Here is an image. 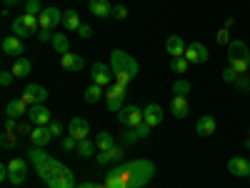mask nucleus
Instances as JSON below:
<instances>
[{"label":"nucleus","mask_w":250,"mask_h":188,"mask_svg":"<svg viewBox=\"0 0 250 188\" xmlns=\"http://www.w3.org/2000/svg\"><path fill=\"white\" fill-rule=\"evenodd\" d=\"M123 158V148H120V145H115V148H110V151H103L95 161L103 165V163H110V161H120Z\"/></svg>","instance_id":"obj_29"},{"label":"nucleus","mask_w":250,"mask_h":188,"mask_svg":"<svg viewBox=\"0 0 250 188\" xmlns=\"http://www.w3.org/2000/svg\"><path fill=\"white\" fill-rule=\"evenodd\" d=\"M28 118L33 125H50L53 123V113L45 108V103H38V106H30Z\"/></svg>","instance_id":"obj_12"},{"label":"nucleus","mask_w":250,"mask_h":188,"mask_svg":"<svg viewBox=\"0 0 250 188\" xmlns=\"http://www.w3.org/2000/svg\"><path fill=\"white\" fill-rule=\"evenodd\" d=\"M235 88H238V91H243V93H250V75H248V73H245V75H238Z\"/></svg>","instance_id":"obj_36"},{"label":"nucleus","mask_w":250,"mask_h":188,"mask_svg":"<svg viewBox=\"0 0 250 188\" xmlns=\"http://www.w3.org/2000/svg\"><path fill=\"white\" fill-rule=\"evenodd\" d=\"M215 43L228 48V43H230V33H228V28H223V30H218V33H215Z\"/></svg>","instance_id":"obj_37"},{"label":"nucleus","mask_w":250,"mask_h":188,"mask_svg":"<svg viewBox=\"0 0 250 188\" xmlns=\"http://www.w3.org/2000/svg\"><path fill=\"white\" fill-rule=\"evenodd\" d=\"M170 111L175 118H188L190 113V103H188L185 95H173V103H170Z\"/></svg>","instance_id":"obj_23"},{"label":"nucleus","mask_w":250,"mask_h":188,"mask_svg":"<svg viewBox=\"0 0 250 188\" xmlns=\"http://www.w3.org/2000/svg\"><path fill=\"white\" fill-rule=\"evenodd\" d=\"M125 91H128V88L118 86V83H113V86L105 91V103H108L110 113H118V111L125 108Z\"/></svg>","instance_id":"obj_6"},{"label":"nucleus","mask_w":250,"mask_h":188,"mask_svg":"<svg viewBox=\"0 0 250 188\" xmlns=\"http://www.w3.org/2000/svg\"><path fill=\"white\" fill-rule=\"evenodd\" d=\"M248 138H250V128H248Z\"/></svg>","instance_id":"obj_51"},{"label":"nucleus","mask_w":250,"mask_h":188,"mask_svg":"<svg viewBox=\"0 0 250 188\" xmlns=\"http://www.w3.org/2000/svg\"><path fill=\"white\" fill-rule=\"evenodd\" d=\"M68 131H70V136H73L75 141H85V138L90 136V123H88L85 118L75 116V118L70 120V125H68Z\"/></svg>","instance_id":"obj_14"},{"label":"nucleus","mask_w":250,"mask_h":188,"mask_svg":"<svg viewBox=\"0 0 250 188\" xmlns=\"http://www.w3.org/2000/svg\"><path fill=\"white\" fill-rule=\"evenodd\" d=\"M115 116H118V120H120L123 125H128V128H135V125L145 123L143 108H138V106H125V108H123V111H118Z\"/></svg>","instance_id":"obj_9"},{"label":"nucleus","mask_w":250,"mask_h":188,"mask_svg":"<svg viewBox=\"0 0 250 188\" xmlns=\"http://www.w3.org/2000/svg\"><path fill=\"white\" fill-rule=\"evenodd\" d=\"M113 18L115 20H125V18H128V8H125V5H113Z\"/></svg>","instance_id":"obj_39"},{"label":"nucleus","mask_w":250,"mask_h":188,"mask_svg":"<svg viewBox=\"0 0 250 188\" xmlns=\"http://www.w3.org/2000/svg\"><path fill=\"white\" fill-rule=\"evenodd\" d=\"M95 145H98L100 153H103V151H110V148H115V138H113L108 131H100V133L95 136Z\"/></svg>","instance_id":"obj_27"},{"label":"nucleus","mask_w":250,"mask_h":188,"mask_svg":"<svg viewBox=\"0 0 250 188\" xmlns=\"http://www.w3.org/2000/svg\"><path fill=\"white\" fill-rule=\"evenodd\" d=\"M60 145H62V151H73V148H78V141L73 136H65L60 141Z\"/></svg>","instance_id":"obj_38"},{"label":"nucleus","mask_w":250,"mask_h":188,"mask_svg":"<svg viewBox=\"0 0 250 188\" xmlns=\"http://www.w3.org/2000/svg\"><path fill=\"white\" fill-rule=\"evenodd\" d=\"M53 30H45V28H40L38 30V40H40V43H50V40H53Z\"/></svg>","instance_id":"obj_42"},{"label":"nucleus","mask_w":250,"mask_h":188,"mask_svg":"<svg viewBox=\"0 0 250 188\" xmlns=\"http://www.w3.org/2000/svg\"><path fill=\"white\" fill-rule=\"evenodd\" d=\"M28 111H30V106L23 100V98H15V100H10L8 106H5V113H8V118H20V116H28Z\"/></svg>","instance_id":"obj_22"},{"label":"nucleus","mask_w":250,"mask_h":188,"mask_svg":"<svg viewBox=\"0 0 250 188\" xmlns=\"http://www.w3.org/2000/svg\"><path fill=\"white\" fill-rule=\"evenodd\" d=\"M28 138H30V145H38V148H45V145L53 141L48 125H33V131H30Z\"/></svg>","instance_id":"obj_16"},{"label":"nucleus","mask_w":250,"mask_h":188,"mask_svg":"<svg viewBox=\"0 0 250 188\" xmlns=\"http://www.w3.org/2000/svg\"><path fill=\"white\" fill-rule=\"evenodd\" d=\"M138 141V133H135V128H128L123 133V143H135Z\"/></svg>","instance_id":"obj_45"},{"label":"nucleus","mask_w":250,"mask_h":188,"mask_svg":"<svg viewBox=\"0 0 250 188\" xmlns=\"http://www.w3.org/2000/svg\"><path fill=\"white\" fill-rule=\"evenodd\" d=\"M188 68H190V63H188L185 58H170V70L178 73V75H185Z\"/></svg>","instance_id":"obj_33"},{"label":"nucleus","mask_w":250,"mask_h":188,"mask_svg":"<svg viewBox=\"0 0 250 188\" xmlns=\"http://www.w3.org/2000/svg\"><path fill=\"white\" fill-rule=\"evenodd\" d=\"M13 80H15L13 70H3V73H0V86H10Z\"/></svg>","instance_id":"obj_43"},{"label":"nucleus","mask_w":250,"mask_h":188,"mask_svg":"<svg viewBox=\"0 0 250 188\" xmlns=\"http://www.w3.org/2000/svg\"><path fill=\"white\" fill-rule=\"evenodd\" d=\"M155 176V163L148 158H135L130 163H123L118 168L108 171L105 186L108 188H145Z\"/></svg>","instance_id":"obj_2"},{"label":"nucleus","mask_w":250,"mask_h":188,"mask_svg":"<svg viewBox=\"0 0 250 188\" xmlns=\"http://www.w3.org/2000/svg\"><path fill=\"white\" fill-rule=\"evenodd\" d=\"M62 25H65V30H70V33H78V28L83 25L78 10H65V15H62Z\"/></svg>","instance_id":"obj_26"},{"label":"nucleus","mask_w":250,"mask_h":188,"mask_svg":"<svg viewBox=\"0 0 250 188\" xmlns=\"http://www.w3.org/2000/svg\"><path fill=\"white\" fill-rule=\"evenodd\" d=\"M228 171L238 178H248L250 181V158H243V156H233L228 161Z\"/></svg>","instance_id":"obj_13"},{"label":"nucleus","mask_w":250,"mask_h":188,"mask_svg":"<svg viewBox=\"0 0 250 188\" xmlns=\"http://www.w3.org/2000/svg\"><path fill=\"white\" fill-rule=\"evenodd\" d=\"M0 145H3V148H15V145H18L15 131H5L3 136H0Z\"/></svg>","instance_id":"obj_34"},{"label":"nucleus","mask_w":250,"mask_h":188,"mask_svg":"<svg viewBox=\"0 0 250 188\" xmlns=\"http://www.w3.org/2000/svg\"><path fill=\"white\" fill-rule=\"evenodd\" d=\"M110 68H113L115 75H128V78H135L138 70H140L138 60L133 55H128L125 50H120V48H115L110 53Z\"/></svg>","instance_id":"obj_4"},{"label":"nucleus","mask_w":250,"mask_h":188,"mask_svg":"<svg viewBox=\"0 0 250 188\" xmlns=\"http://www.w3.org/2000/svg\"><path fill=\"white\" fill-rule=\"evenodd\" d=\"M248 75H250V70H248Z\"/></svg>","instance_id":"obj_52"},{"label":"nucleus","mask_w":250,"mask_h":188,"mask_svg":"<svg viewBox=\"0 0 250 188\" xmlns=\"http://www.w3.org/2000/svg\"><path fill=\"white\" fill-rule=\"evenodd\" d=\"M50 46L55 48L58 55H65V53H70V38H68V35H62V33H55L53 40H50Z\"/></svg>","instance_id":"obj_25"},{"label":"nucleus","mask_w":250,"mask_h":188,"mask_svg":"<svg viewBox=\"0 0 250 188\" xmlns=\"http://www.w3.org/2000/svg\"><path fill=\"white\" fill-rule=\"evenodd\" d=\"M228 63L238 75H245L250 70V48L243 40H230L228 43Z\"/></svg>","instance_id":"obj_3"},{"label":"nucleus","mask_w":250,"mask_h":188,"mask_svg":"<svg viewBox=\"0 0 250 188\" xmlns=\"http://www.w3.org/2000/svg\"><path fill=\"white\" fill-rule=\"evenodd\" d=\"M75 151H78V156L88 158V156H93V153L98 151V145H95L93 141H88V138H85V141H78V148H75Z\"/></svg>","instance_id":"obj_32"},{"label":"nucleus","mask_w":250,"mask_h":188,"mask_svg":"<svg viewBox=\"0 0 250 188\" xmlns=\"http://www.w3.org/2000/svg\"><path fill=\"white\" fill-rule=\"evenodd\" d=\"M8 173H10V183L13 186H23L25 178H28V163L25 158H10L8 161Z\"/></svg>","instance_id":"obj_7"},{"label":"nucleus","mask_w":250,"mask_h":188,"mask_svg":"<svg viewBox=\"0 0 250 188\" xmlns=\"http://www.w3.org/2000/svg\"><path fill=\"white\" fill-rule=\"evenodd\" d=\"M220 75H223V80H225V83H235V80H238V73H235L230 66H228V68H225Z\"/></svg>","instance_id":"obj_41"},{"label":"nucleus","mask_w":250,"mask_h":188,"mask_svg":"<svg viewBox=\"0 0 250 188\" xmlns=\"http://www.w3.org/2000/svg\"><path fill=\"white\" fill-rule=\"evenodd\" d=\"M143 116H145V123H148L150 128L160 125V123H163V118H165V113H163V108L158 106V103H148V106L143 108Z\"/></svg>","instance_id":"obj_18"},{"label":"nucleus","mask_w":250,"mask_h":188,"mask_svg":"<svg viewBox=\"0 0 250 188\" xmlns=\"http://www.w3.org/2000/svg\"><path fill=\"white\" fill-rule=\"evenodd\" d=\"M48 131H50V136H55V138H58V136L62 133V125H60L58 120H53V123L48 125Z\"/></svg>","instance_id":"obj_46"},{"label":"nucleus","mask_w":250,"mask_h":188,"mask_svg":"<svg viewBox=\"0 0 250 188\" xmlns=\"http://www.w3.org/2000/svg\"><path fill=\"white\" fill-rule=\"evenodd\" d=\"M60 66L70 70V73H80L83 68H85V60H83V55L78 53H65V55H60Z\"/></svg>","instance_id":"obj_17"},{"label":"nucleus","mask_w":250,"mask_h":188,"mask_svg":"<svg viewBox=\"0 0 250 188\" xmlns=\"http://www.w3.org/2000/svg\"><path fill=\"white\" fill-rule=\"evenodd\" d=\"M185 48H188V43L180 35H170L168 40H165V50H168V55H173V58H183Z\"/></svg>","instance_id":"obj_21"},{"label":"nucleus","mask_w":250,"mask_h":188,"mask_svg":"<svg viewBox=\"0 0 250 188\" xmlns=\"http://www.w3.org/2000/svg\"><path fill=\"white\" fill-rule=\"evenodd\" d=\"M190 66H205L208 60H210V53H208V48L203 43H198V40H193V43H188L185 48V55H183Z\"/></svg>","instance_id":"obj_5"},{"label":"nucleus","mask_w":250,"mask_h":188,"mask_svg":"<svg viewBox=\"0 0 250 188\" xmlns=\"http://www.w3.org/2000/svg\"><path fill=\"white\" fill-rule=\"evenodd\" d=\"M13 35H18V38H30V35H33L30 28L23 23V15H18V18L13 20Z\"/></svg>","instance_id":"obj_31"},{"label":"nucleus","mask_w":250,"mask_h":188,"mask_svg":"<svg viewBox=\"0 0 250 188\" xmlns=\"http://www.w3.org/2000/svg\"><path fill=\"white\" fill-rule=\"evenodd\" d=\"M75 188H108L105 183H103V186H95V183H80V186H75Z\"/></svg>","instance_id":"obj_49"},{"label":"nucleus","mask_w":250,"mask_h":188,"mask_svg":"<svg viewBox=\"0 0 250 188\" xmlns=\"http://www.w3.org/2000/svg\"><path fill=\"white\" fill-rule=\"evenodd\" d=\"M25 13H28V15H40V13H43L40 0H25Z\"/></svg>","instance_id":"obj_35"},{"label":"nucleus","mask_w":250,"mask_h":188,"mask_svg":"<svg viewBox=\"0 0 250 188\" xmlns=\"http://www.w3.org/2000/svg\"><path fill=\"white\" fill-rule=\"evenodd\" d=\"M5 131H18V120L15 118H8L5 120Z\"/></svg>","instance_id":"obj_48"},{"label":"nucleus","mask_w":250,"mask_h":188,"mask_svg":"<svg viewBox=\"0 0 250 188\" xmlns=\"http://www.w3.org/2000/svg\"><path fill=\"white\" fill-rule=\"evenodd\" d=\"M195 131H198V136H215V131H218L215 116H200L195 123Z\"/></svg>","instance_id":"obj_20"},{"label":"nucleus","mask_w":250,"mask_h":188,"mask_svg":"<svg viewBox=\"0 0 250 188\" xmlns=\"http://www.w3.org/2000/svg\"><path fill=\"white\" fill-rule=\"evenodd\" d=\"M28 156H30V163L35 165L38 176L45 181L48 188H75V176L65 163H60L58 158H53L38 145H30Z\"/></svg>","instance_id":"obj_1"},{"label":"nucleus","mask_w":250,"mask_h":188,"mask_svg":"<svg viewBox=\"0 0 250 188\" xmlns=\"http://www.w3.org/2000/svg\"><path fill=\"white\" fill-rule=\"evenodd\" d=\"M15 3H20V0H3V5H5V8H10V5H15Z\"/></svg>","instance_id":"obj_50"},{"label":"nucleus","mask_w":250,"mask_h":188,"mask_svg":"<svg viewBox=\"0 0 250 188\" xmlns=\"http://www.w3.org/2000/svg\"><path fill=\"white\" fill-rule=\"evenodd\" d=\"M30 131H33L30 123H18V133H28L30 136Z\"/></svg>","instance_id":"obj_47"},{"label":"nucleus","mask_w":250,"mask_h":188,"mask_svg":"<svg viewBox=\"0 0 250 188\" xmlns=\"http://www.w3.org/2000/svg\"><path fill=\"white\" fill-rule=\"evenodd\" d=\"M83 98H85V103H98L100 98H105V91H103V86H98V83H93V86L85 88V93H83Z\"/></svg>","instance_id":"obj_28"},{"label":"nucleus","mask_w":250,"mask_h":188,"mask_svg":"<svg viewBox=\"0 0 250 188\" xmlns=\"http://www.w3.org/2000/svg\"><path fill=\"white\" fill-rule=\"evenodd\" d=\"M90 35H93V28H90V25H85V23H83V25L78 28V38H83V40H88Z\"/></svg>","instance_id":"obj_44"},{"label":"nucleus","mask_w":250,"mask_h":188,"mask_svg":"<svg viewBox=\"0 0 250 188\" xmlns=\"http://www.w3.org/2000/svg\"><path fill=\"white\" fill-rule=\"evenodd\" d=\"M190 91H193V86H190V80L188 78H178L175 83H173V95H190Z\"/></svg>","instance_id":"obj_30"},{"label":"nucleus","mask_w":250,"mask_h":188,"mask_svg":"<svg viewBox=\"0 0 250 188\" xmlns=\"http://www.w3.org/2000/svg\"><path fill=\"white\" fill-rule=\"evenodd\" d=\"M62 10H58V8H43V13L38 15V20H40V28H45V30H53L55 33V25H60L62 23Z\"/></svg>","instance_id":"obj_11"},{"label":"nucleus","mask_w":250,"mask_h":188,"mask_svg":"<svg viewBox=\"0 0 250 188\" xmlns=\"http://www.w3.org/2000/svg\"><path fill=\"white\" fill-rule=\"evenodd\" d=\"M150 131H153V128H150L148 123H140V125H135V133H138V138H148V136H150Z\"/></svg>","instance_id":"obj_40"},{"label":"nucleus","mask_w":250,"mask_h":188,"mask_svg":"<svg viewBox=\"0 0 250 188\" xmlns=\"http://www.w3.org/2000/svg\"><path fill=\"white\" fill-rule=\"evenodd\" d=\"M3 53H5V55H13V58H23V53H25L23 38H18V35L3 38Z\"/></svg>","instance_id":"obj_15"},{"label":"nucleus","mask_w":250,"mask_h":188,"mask_svg":"<svg viewBox=\"0 0 250 188\" xmlns=\"http://www.w3.org/2000/svg\"><path fill=\"white\" fill-rule=\"evenodd\" d=\"M88 10L95 18H113V3L110 0H88Z\"/></svg>","instance_id":"obj_19"},{"label":"nucleus","mask_w":250,"mask_h":188,"mask_svg":"<svg viewBox=\"0 0 250 188\" xmlns=\"http://www.w3.org/2000/svg\"><path fill=\"white\" fill-rule=\"evenodd\" d=\"M10 70H13L15 78H28L30 70H33V63H30L28 58H15V63H13Z\"/></svg>","instance_id":"obj_24"},{"label":"nucleus","mask_w":250,"mask_h":188,"mask_svg":"<svg viewBox=\"0 0 250 188\" xmlns=\"http://www.w3.org/2000/svg\"><path fill=\"white\" fill-rule=\"evenodd\" d=\"M93 83H98V86H103V88H110L115 83L113 68L105 66V63H93Z\"/></svg>","instance_id":"obj_10"},{"label":"nucleus","mask_w":250,"mask_h":188,"mask_svg":"<svg viewBox=\"0 0 250 188\" xmlns=\"http://www.w3.org/2000/svg\"><path fill=\"white\" fill-rule=\"evenodd\" d=\"M20 98H23V100L28 103V106H38V103H45V100L50 98V93H48V88L38 86V83H28Z\"/></svg>","instance_id":"obj_8"}]
</instances>
